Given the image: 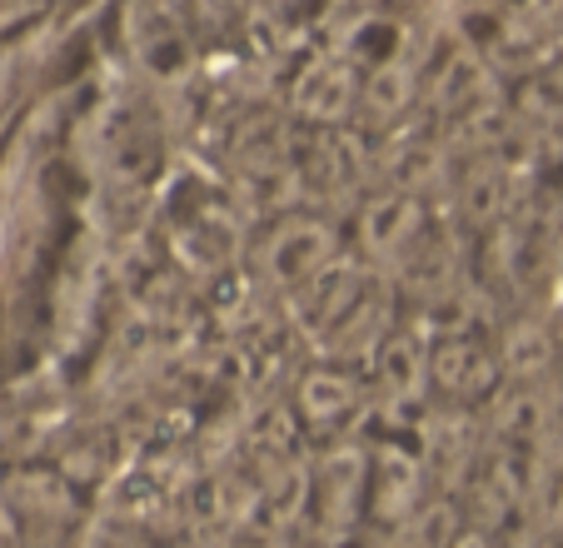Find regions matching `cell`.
Returning a JSON list of instances; mask_svg holds the SVG:
<instances>
[{"mask_svg": "<svg viewBox=\"0 0 563 548\" xmlns=\"http://www.w3.org/2000/svg\"><path fill=\"white\" fill-rule=\"evenodd\" d=\"M484 374H489V364L464 344H449V349L434 354V380L449 384V390H478L474 380H484Z\"/></svg>", "mask_w": 563, "mask_h": 548, "instance_id": "cell-1", "label": "cell"}]
</instances>
